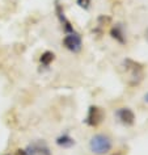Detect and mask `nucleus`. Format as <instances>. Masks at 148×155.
Returning <instances> with one entry per match:
<instances>
[{
  "instance_id": "0eeeda50",
  "label": "nucleus",
  "mask_w": 148,
  "mask_h": 155,
  "mask_svg": "<svg viewBox=\"0 0 148 155\" xmlns=\"http://www.w3.org/2000/svg\"><path fill=\"white\" fill-rule=\"evenodd\" d=\"M114 116L123 126H132L135 124V113L132 112V109H130L127 107L118 108L115 110Z\"/></svg>"
},
{
  "instance_id": "9d476101",
  "label": "nucleus",
  "mask_w": 148,
  "mask_h": 155,
  "mask_svg": "<svg viewBox=\"0 0 148 155\" xmlns=\"http://www.w3.org/2000/svg\"><path fill=\"white\" fill-rule=\"evenodd\" d=\"M54 61H55V54H54L53 51H50V50L43 51L40 57V63H41L42 67H49Z\"/></svg>"
},
{
  "instance_id": "1a4fd4ad",
  "label": "nucleus",
  "mask_w": 148,
  "mask_h": 155,
  "mask_svg": "<svg viewBox=\"0 0 148 155\" xmlns=\"http://www.w3.org/2000/svg\"><path fill=\"white\" fill-rule=\"evenodd\" d=\"M55 143L60 149H71V147L75 146L76 141L68 133H63V134H60L59 137H56Z\"/></svg>"
},
{
  "instance_id": "f257e3e1",
  "label": "nucleus",
  "mask_w": 148,
  "mask_h": 155,
  "mask_svg": "<svg viewBox=\"0 0 148 155\" xmlns=\"http://www.w3.org/2000/svg\"><path fill=\"white\" fill-rule=\"evenodd\" d=\"M89 150L95 155H106L113 150V139L105 133H96L89 139Z\"/></svg>"
},
{
  "instance_id": "6e6552de",
  "label": "nucleus",
  "mask_w": 148,
  "mask_h": 155,
  "mask_svg": "<svg viewBox=\"0 0 148 155\" xmlns=\"http://www.w3.org/2000/svg\"><path fill=\"white\" fill-rule=\"evenodd\" d=\"M110 37L113 40H115V42H118L119 45H126L127 44V37L126 32H124V26L123 24H115L110 28Z\"/></svg>"
},
{
  "instance_id": "f8f14e48",
  "label": "nucleus",
  "mask_w": 148,
  "mask_h": 155,
  "mask_svg": "<svg viewBox=\"0 0 148 155\" xmlns=\"http://www.w3.org/2000/svg\"><path fill=\"white\" fill-rule=\"evenodd\" d=\"M76 4L79 5L81 9L88 11L89 8H91V5H92V0H76Z\"/></svg>"
},
{
  "instance_id": "4468645a",
  "label": "nucleus",
  "mask_w": 148,
  "mask_h": 155,
  "mask_svg": "<svg viewBox=\"0 0 148 155\" xmlns=\"http://www.w3.org/2000/svg\"><path fill=\"white\" fill-rule=\"evenodd\" d=\"M144 101H146V103L148 104V92H147L146 95H144Z\"/></svg>"
},
{
  "instance_id": "39448f33",
  "label": "nucleus",
  "mask_w": 148,
  "mask_h": 155,
  "mask_svg": "<svg viewBox=\"0 0 148 155\" xmlns=\"http://www.w3.org/2000/svg\"><path fill=\"white\" fill-rule=\"evenodd\" d=\"M54 12H55V16L58 18V21H59V24L62 25V29H63L64 34H68V33L75 32L72 22L68 20L67 16H66L64 8H63V5L59 3V0H56L55 4H54Z\"/></svg>"
},
{
  "instance_id": "9b49d317",
  "label": "nucleus",
  "mask_w": 148,
  "mask_h": 155,
  "mask_svg": "<svg viewBox=\"0 0 148 155\" xmlns=\"http://www.w3.org/2000/svg\"><path fill=\"white\" fill-rule=\"evenodd\" d=\"M111 22V18L109 17V16H105V15H101V16H98L97 17V26L98 28H101L102 29L104 26H106V25H109Z\"/></svg>"
},
{
  "instance_id": "ddd939ff",
  "label": "nucleus",
  "mask_w": 148,
  "mask_h": 155,
  "mask_svg": "<svg viewBox=\"0 0 148 155\" xmlns=\"http://www.w3.org/2000/svg\"><path fill=\"white\" fill-rule=\"evenodd\" d=\"M14 155H26V151H25V149H17Z\"/></svg>"
},
{
  "instance_id": "f03ea898",
  "label": "nucleus",
  "mask_w": 148,
  "mask_h": 155,
  "mask_svg": "<svg viewBox=\"0 0 148 155\" xmlns=\"http://www.w3.org/2000/svg\"><path fill=\"white\" fill-rule=\"evenodd\" d=\"M123 66L126 71L130 72V78H128V84L130 86H136L142 82L143 79V64L139 62H135L132 59H124Z\"/></svg>"
},
{
  "instance_id": "20e7f679",
  "label": "nucleus",
  "mask_w": 148,
  "mask_h": 155,
  "mask_svg": "<svg viewBox=\"0 0 148 155\" xmlns=\"http://www.w3.org/2000/svg\"><path fill=\"white\" fill-rule=\"evenodd\" d=\"M104 120H105V112L102 108L97 105H91L88 108L87 116L84 118V124L88 125L89 127H97L102 124Z\"/></svg>"
},
{
  "instance_id": "7ed1b4c3",
  "label": "nucleus",
  "mask_w": 148,
  "mask_h": 155,
  "mask_svg": "<svg viewBox=\"0 0 148 155\" xmlns=\"http://www.w3.org/2000/svg\"><path fill=\"white\" fill-rule=\"evenodd\" d=\"M62 45H63L64 49H67L68 51H71L73 54H77L81 51L83 49V38H81V34L77 33L76 30L72 33L66 34L62 40Z\"/></svg>"
},
{
  "instance_id": "2eb2a0df",
  "label": "nucleus",
  "mask_w": 148,
  "mask_h": 155,
  "mask_svg": "<svg viewBox=\"0 0 148 155\" xmlns=\"http://www.w3.org/2000/svg\"><path fill=\"white\" fill-rule=\"evenodd\" d=\"M2 155H11L9 153H5V154H2Z\"/></svg>"
},
{
  "instance_id": "423d86ee",
  "label": "nucleus",
  "mask_w": 148,
  "mask_h": 155,
  "mask_svg": "<svg viewBox=\"0 0 148 155\" xmlns=\"http://www.w3.org/2000/svg\"><path fill=\"white\" fill-rule=\"evenodd\" d=\"M25 151H26V155H51V150H50L49 145L43 139L30 142L25 147Z\"/></svg>"
}]
</instances>
